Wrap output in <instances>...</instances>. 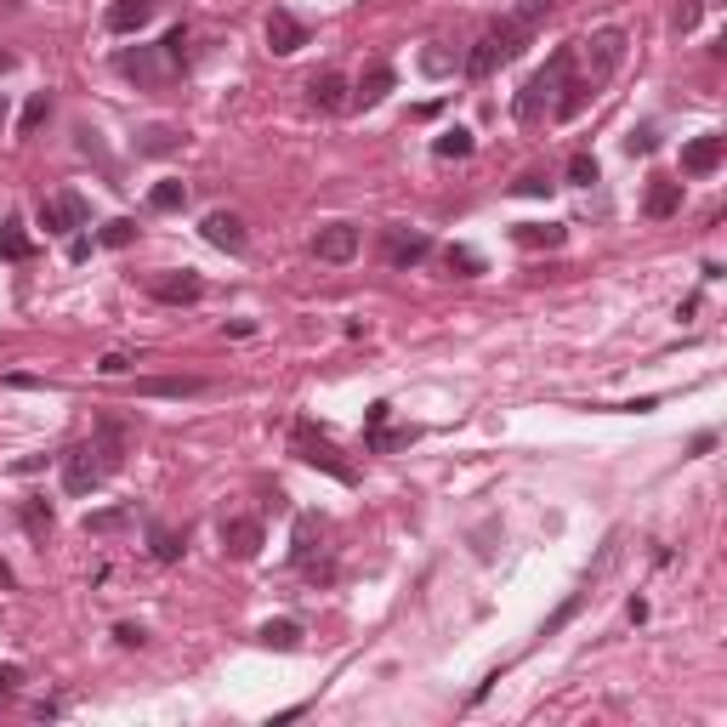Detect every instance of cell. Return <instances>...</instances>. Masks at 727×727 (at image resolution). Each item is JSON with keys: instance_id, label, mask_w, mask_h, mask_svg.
I'll return each instance as SVG.
<instances>
[{"instance_id": "2", "label": "cell", "mask_w": 727, "mask_h": 727, "mask_svg": "<svg viewBox=\"0 0 727 727\" xmlns=\"http://www.w3.org/2000/svg\"><path fill=\"white\" fill-rule=\"evenodd\" d=\"M568 74H574V52L568 46H557V52L546 57V69L529 74V86L517 91V120L534 125L540 114H546V103H557V91L568 86Z\"/></svg>"}, {"instance_id": "34", "label": "cell", "mask_w": 727, "mask_h": 727, "mask_svg": "<svg viewBox=\"0 0 727 727\" xmlns=\"http://www.w3.org/2000/svg\"><path fill=\"white\" fill-rule=\"evenodd\" d=\"M580 603H586V591H574V597H568V603L557 608V614H551L546 625H540V637H557V631H563V625L574 620V614H580Z\"/></svg>"}, {"instance_id": "10", "label": "cell", "mask_w": 727, "mask_h": 727, "mask_svg": "<svg viewBox=\"0 0 727 727\" xmlns=\"http://www.w3.org/2000/svg\"><path fill=\"white\" fill-rule=\"evenodd\" d=\"M307 103L319 108V114H341V108L353 103V91H347V80H341L336 69H324L307 80Z\"/></svg>"}, {"instance_id": "23", "label": "cell", "mask_w": 727, "mask_h": 727, "mask_svg": "<svg viewBox=\"0 0 727 727\" xmlns=\"http://www.w3.org/2000/svg\"><path fill=\"white\" fill-rule=\"evenodd\" d=\"M97 461H103V472H114V466L125 461V426H114V421H103L97 426Z\"/></svg>"}, {"instance_id": "21", "label": "cell", "mask_w": 727, "mask_h": 727, "mask_svg": "<svg viewBox=\"0 0 727 727\" xmlns=\"http://www.w3.org/2000/svg\"><path fill=\"white\" fill-rule=\"evenodd\" d=\"M256 642H262V648H279V654H296V648H302V625L296 620H267L262 631H256Z\"/></svg>"}, {"instance_id": "42", "label": "cell", "mask_w": 727, "mask_h": 727, "mask_svg": "<svg viewBox=\"0 0 727 727\" xmlns=\"http://www.w3.org/2000/svg\"><path fill=\"white\" fill-rule=\"evenodd\" d=\"M625 148H631V154H654L659 142H654V131H631V137H625Z\"/></svg>"}, {"instance_id": "7", "label": "cell", "mask_w": 727, "mask_h": 727, "mask_svg": "<svg viewBox=\"0 0 727 727\" xmlns=\"http://www.w3.org/2000/svg\"><path fill=\"white\" fill-rule=\"evenodd\" d=\"M114 69H120L125 80H137V86H154V80H165V74H177L171 63H165L160 46H137V52H120V57H114Z\"/></svg>"}, {"instance_id": "18", "label": "cell", "mask_w": 727, "mask_h": 727, "mask_svg": "<svg viewBox=\"0 0 727 727\" xmlns=\"http://www.w3.org/2000/svg\"><path fill=\"white\" fill-rule=\"evenodd\" d=\"M591 97H597V80H586V74H568V86L557 91L551 114H557V120H574V114H580V108H586Z\"/></svg>"}, {"instance_id": "29", "label": "cell", "mask_w": 727, "mask_h": 727, "mask_svg": "<svg viewBox=\"0 0 727 727\" xmlns=\"http://www.w3.org/2000/svg\"><path fill=\"white\" fill-rule=\"evenodd\" d=\"M46 114H52V97H46V91H35V97L23 103V114H18V131H23V137H35L40 125H46Z\"/></svg>"}, {"instance_id": "26", "label": "cell", "mask_w": 727, "mask_h": 727, "mask_svg": "<svg viewBox=\"0 0 727 727\" xmlns=\"http://www.w3.org/2000/svg\"><path fill=\"white\" fill-rule=\"evenodd\" d=\"M29 256H35V245H29L23 222H0V262H29Z\"/></svg>"}, {"instance_id": "17", "label": "cell", "mask_w": 727, "mask_h": 727, "mask_svg": "<svg viewBox=\"0 0 727 727\" xmlns=\"http://www.w3.org/2000/svg\"><path fill=\"white\" fill-rule=\"evenodd\" d=\"M205 239H211L216 250H233V256H239V250H245V222L233 211H211L205 216Z\"/></svg>"}, {"instance_id": "27", "label": "cell", "mask_w": 727, "mask_h": 727, "mask_svg": "<svg viewBox=\"0 0 727 727\" xmlns=\"http://www.w3.org/2000/svg\"><path fill=\"white\" fill-rule=\"evenodd\" d=\"M131 506H108V512H91L86 517V534H120V529H131Z\"/></svg>"}, {"instance_id": "33", "label": "cell", "mask_w": 727, "mask_h": 727, "mask_svg": "<svg viewBox=\"0 0 727 727\" xmlns=\"http://www.w3.org/2000/svg\"><path fill=\"white\" fill-rule=\"evenodd\" d=\"M160 52H165V63H171V69H182V63H188V29H182V23L160 40Z\"/></svg>"}, {"instance_id": "36", "label": "cell", "mask_w": 727, "mask_h": 727, "mask_svg": "<svg viewBox=\"0 0 727 727\" xmlns=\"http://www.w3.org/2000/svg\"><path fill=\"white\" fill-rule=\"evenodd\" d=\"M512 18L523 23V29H540V23L551 18V0H523V6H517Z\"/></svg>"}, {"instance_id": "24", "label": "cell", "mask_w": 727, "mask_h": 727, "mask_svg": "<svg viewBox=\"0 0 727 727\" xmlns=\"http://www.w3.org/2000/svg\"><path fill=\"white\" fill-rule=\"evenodd\" d=\"M148 551H154V563H177L182 557V534L171 523H148Z\"/></svg>"}, {"instance_id": "16", "label": "cell", "mask_w": 727, "mask_h": 727, "mask_svg": "<svg viewBox=\"0 0 727 727\" xmlns=\"http://www.w3.org/2000/svg\"><path fill=\"white\" fill-rule=\"evenodd\" d=\"M426 256H432V239H426V233H404V228L387 233V262L392 267H415V262H426Z\"/></svg>"}, {"instance_id": "32", "label": "cell", "mask_w": 727, "mask_h": 727, "mask_svg": "<svg viewBox=\"0 0 727 727\" xmlns=\"http://www.w3.org/2000/svg\"><path fill=\"white\" fill-rule=\"evenodd\" d=\"M148 205H154V211H182V205H188V188H182V182H160V188L148 194Z\"/></svg>"}, {"instance_id": "28", "label": "cell", "mask_w": 727, "mask_h": 727, "mask_svg": "<svg viewBox=\"0 0 727 727\" xmlns=\"http://www.w3.org/2000/svg\"><path fill=\"white\" fill-rule=\"evenodd\" d=\"M444 267L455 273V279H478V273H483V256H478V250H466V245H449L444 250Z\"/></svg>"}, {"instance_id": "22", "label": "cell", "mask_w": 727, "mask_h": 727, "mask_svg": "<svg viewBox=\"0 0 727 727\" xmlns=\"http://www.w3.org/2000/svg\"><path fill=\"white\" fill-rule=\"evenodd\" d=\"M392 86H398V74H392L387 63H381V69H370V74H364V80H358L353 103H358V108H375V103H381V97H387Z\"/></svg>"}, {"instance_id": "15", "label": "cell", "mask_w": 727, "mask_h": 727, "mask_svg": "<svg viewBox=\"0 0 727 727\" xmlns=\"http://www.w3.org/2000/svg\"><path fill=\"white\" fill-rule=\"evenodd\" d=\"M137 392L142 398H199L205 381H199V375H142Z\"/></svg>"}, {"instance_id": "1", "label": "cell", "mask_w": 727, "mask_h": 727, "mask_svg": "<svg viewBox=\"0 0 727 727\" xmlns=\"http://www.w3.org/2000/svg\"><path fill=\"white\" fill-rule=\"evenodd\" d=\"M529 35H534V29H523L517 18L489 23V29L478 35V46L466 52V74H472V80H483V74H495L500 63H512V57L523 52V46H529Z\"/></svg>"}, {"instance_id": "4", "label": "cell", "mask_w": 727, "mask_h": 727, "mask_svg": "<svg viewBox=\"0 0 727 727\" xmlns=\"http://www.w3.org/2000/svg\"><path fill=\"white\" fill-rule=\"evenodd\" d=\"M97 483H103V461H97V449H91V444L63 449V489H69V495H91Z\"/></svg>"}, {"instance_id": "12", "label": "cell", "mask_w": 727, "mask_h": 727, "mask_svg": "<svg viewBox=\"0 0 727 727\" xmlns=\"http://www.w3.org/2000/svg\"><path fill=\"white\" fill-rule=\"evenodd\" d=\"M154 12H160V0H114L108 6V35H137L142 23H154Z\"/></svg>"}, {"instance_id": "45", "label": "cell", "mask_w": 727, "mask_h": 727, "mask_svg": "<svg viewBox=\"0 0 727 727\" xmlns=\"http://www.w3.org/2000/svg\"><path fill=\"white\" fill-rule=\"evenodd\" d=\"M12 69H18V57H12V52H0V74H12Z\"/></svg>"}, {"instance_id": "3", "label": "cell", "mask_w": 727, "mask_h": 727, "mask_svg": "<svg viewBox=\"0 0 727 727\" xmlns=\"http://www.w3.org/2000/svg\"><path fill=\"white\" fill-rule=\"evenodd\" d=\"M290 449L302 455L307 466H319V472H330L336 483H353V466L336 455V444L324 438V432H313V421H296V432H290Z\"/></svg>"}, {"instance_id": "43", "label": "cell", "mask_w": 727, "mask_h": 727, "mask_svg": "<svg viewBox=\"0 0 727 727\" xmlns=\"http://www.w3.org/2000/svg\"><path fill=\"white\" fill-rule=\"evenodd\" d=\"M97 370H103V375H125V370H131V358H125V353H103Z\"/></svg>"}, {"instance_id": "41", "label": "cell", "mask_w": 727, "mask_h": 727, "mask_svg": "<svg viewBox=\"0 0 727 727\" xmlns=\"http://www.w3.org/2000/svg\"><path fill=\"white\" fill-rule=\"evenodd\" d=\"M512 194H523V199H546V194H551V182H546V177H517Z\"/></svg>"}, {"instance_id": "13", "label": "cell", "mask_w": 727, "mask_h": 727, "mask_svg": "<svg viewBox=\"0 0 727 727\" xmlns=\"http://www.w3.org/2000/svg\"><path fill=\"white\" fill-rule=\"evenodd\" d=\"M267 46L273 57H296L307 46V23H296L290 12H267Z\"/></svg>"}, {"instance_id": "14", "label": "cell", "mask_w": 727, "mask_h": 727, "mask_svg": "<svg viewBox=\"0 0 727 727\" xmlns=\"http://www.w3.org/2000/svg\"><path fill=\"white\" fill-rule=\"evenodd\" d=\"M154 296H160L165 307L199 302V296H205V279H199V273H188V267H182V273H160V279H154Z\"/></svg>"}, {"instance_id": "44", "label": "cell", "mask_w": 727, "mask_h": 727, "mask_svg": "<svg viewBox=\"0 0 727 727\" xmlns=\"http://www.w3.org/2000/svg\"><path fill=\"white\" fill-rule=\"evenodd\" d=\"M18 682H23V671H18V665H0V693H12Z\"/></svg>"}, {"instance_id": "11", "label": "cell", "mask_w": 727, "mask_h": 727, "mask_svg": "<svg viewBox=\"0 0 727 727\" xmlns=\"http://www.w3.org/2000/svg\"><path fill=\"white\" fill-rule=\"evenodd\" d=\"M722 154H727V137L705 131V137H693L688 148H682V171H688V177H710V171L722 165Z\"/></svg>"}, {"instance_id": "37", "label": "cell", "mask_w": 727, "mask_h": 727, "mask_svg": "<svg viewBox=\"0 0 727 727\" xmlns=\"http://www.w3.org/2000/svg\"><path fill=\"white\" fill-rule=\"evenodd\" d=\"M568 182H574V188H591V182H597V160H591V154H574V160H568Z\"/></svg>"}, {"instance_id": "30", "label": "cell", "mask_w": 727, "mask_h": 727, "mask_svg": "<svg viewBox=\"0 0 727 727\" xmlns=\"http://www.w3.org/2000/svg\"><path fill=\"white\" fill-rule=\"evenodd\" d=\"M432 154H438V160H466V154H472V131H461V125L444 131V137L432 142Z\"/></svg>"}, {"instance_id": "6", "label": "cell", "mask_w": 727, "mask_h": 727, "mask_svg": "<svg viewBox=\"0 0 727 727\" xmlns=\"http://www.w3.org/2000/svg\"><path fill=\"white\" fill-rule=\"evenodd\" d=\"M586 57H591V74H586V80H597V86H603L608 74L625 63V29H597V35L586 40Z\"/></svg>"}, {"instance_id": "5", "label": "cell", "mask_w": 727, "mask_h": 727, "mask_svg": "<svg viewBox=\"0 0 727 727\" xmlns=\"http://www.w3.org/2000/svg\"><path fill=\"white\" fill-rule=\"evenodd\" d=\"M86 216L91 205L80 194H52V199H40V228L46 233H74V228H86Z\"/></svg>"}, {"instance_id": "35", "label": "cell", "mask_w": 727, "mask_h": 727, "mask_svg": "<svg viewBox=\"0 0 727 727\" xmlns=\"http://www.w3.org/2000/svg\"><path fill=\"white\" fill-rule=\"evenodd\" d=\"M97 239H103L108 250H125L131 239H137V222H125V216H120V222H108V228L97 233Z\"/></svg>"}, {"instance_id": "46", "label": "cell", "mask_w": 727, "mask_h": 727, "mask_svg": "<svg viewBox=\"0 0 727 727\" xmlns=\"http://www.w3.org/2000/svg\"><path fill=\"white\" fill-rule=\"evenodd\" d=\"M6 114H12V103H6V91H0V125H6Z\"/></svg>"}, {"instance_id": "39", "label": "cell", "mask_w": 727, "mask_h": 727, "mask_svg": "<svg viewBox=\"0 0 727 727\" xmlns=\"http://www.w3.org/2000/svg\"><path fill=\"white\" fill-rule=\"evenodd\" d=\"M699 29V0H682L676 6V35H693Z\"/></svg>"}, {"instance_id": "20", "label": "cell", "mask_w": 727, "mask_h": 727, "mask_svg": "<svg viewBox=\"0 0 727 727\" xmlns=\"http://www.w3.org/2000/svg\"><path fill=\"white\" fill-rule=\"evenodd\" d=\"M523 250H557L568 239V228L563 222H517V233H512Z\"/></svg>"}, {"instance_id": "31", "label": "cell", "mask_w": 727, "mask_h": 727, "mask_svg": "<svg viewBox=\"0 0 727 727\" xmlns=\"http://www.w3.org/2000/svg\"><path fill=\"white\" fill-rule=\"evenodd\" d=\"M313 540H319V517H296V546H290V551H296V563H313Z\"/></svg>"}, {"instance_id": "38", "label": "cell", "mask_w": 727, "mask_h": 727, "mask_svg": "<svg viewBox=\"0 0 727 727\" xmlns=\"http://www.w3.org/2000/svg\"><path fill=\"white\" fill-rule=\"evenodd\" d=\"M165 148H177V131H171V125H154V131L142 137V154H165Z\"/></svg>"}, {"instance_id": "8", "label": "cell", "mask_w": 727, "mask_h": 727, "mask_svg": "<svg viewBox=\"0 0 727 727\" xmlns=\"http://www.w3.org/2000/svg\"><path fill=\"white\" fill-rule=\"evenodd\" d=\"M313 256H319V262H330V267L353 262V256H358V228H353V222H330V228H319V239H313Z\"/></svg>"}, {"instance_id": "25", "label": "cell", "mask_w": 727, "mask_h": 727, "mask_svg": "<svg viewBox=\"0 0 727 727\" xmlns=\"http://www.w3.org/2000/svg\"><path fill=\"white\" fill-rule=\"evenodd\" d=\"M18 523H23V534H35V540H46V534H52V523H57L52 500H23Z\"/></svg>"}, {"instance_id": "9", "label": "cell", "mask_w": 727, "mask_h": 727, "mask_svg": "<svg viewBox=\"0 0 727 727\" xmlns=\"http://www.w3.org/2000/svg\"><path fill=\"white\" fill-rule=\"evenodd\" d=\"M222 551H228L233 563H250L262 551V523L256 517H228L222 523Z\"/></svg>"}, {"instance_id": "47", "label": "cell", "mask_w": 727, "mask_h": 727, "mask_svg": "<svg viewBox=\"0 0 727 727\" xmlns=\"http://www.w3.org/2000/svg\"><path fill=\"white\" fill-rule=\"evenodd\" d=\"M0 586H12V568H6V563H0Z\"/></svg>"}, {"instance_id": "19", "label": "cell", "mask_w": 727, "mask_h": 727, "mask_svg": "<svg viewBox=\"0 0 727 727\" xmlns=\"http://www.w3.org/2000/svg\"><path fill=\"white\" fill-rule=\"evenodd\" d=\"M642 211L654 216V222H665V216H676V211H682V182H665V177H654V182H648V199H642Z\"/></svg>"}, {"instance_id": "40", "label": "cell", "mask_w": 727, "mask_h": 727, "mask_svg": "<svg viewBox=\"0 0 727 727\" xmlns=\"http://www.w3.org/2000/svg\"><path fill=\"white\" fill-rule=\"evenodd\" d=\"M114 642H120V648H142V642H148V631H142V625H114Z\"/></svg>"}]
</instances>
